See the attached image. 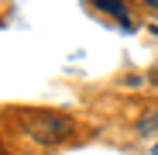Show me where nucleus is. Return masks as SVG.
Here are the masks:
<instances>
[{"mask_svg":"<svg viewBox=\"0 0 158 155\" xmlns=\"http://www.w3.org/2000/svg\"><path fill=\"white\" fill-rule=\"evenodd\" d=\"M28 135L35 141H41V145H62L72 135V121L65 114H45L41 110V114H35L28 121Z\"/></svg>","mask_w":158,"mask_h":155,"instance_id":"obj_1","label":"nucleus"},{"mask_svg":"<svg viewBox=\"0 0 158 155\" xmlns=\"http://www.w3.org/2000/svg\"><path fill=\"white\" fill-rule=\"evenodd\" d=\"M93 7H96L100 14H110V17H117L124 31H131V28H134V21H131V11H127V7L120 4V0H96Z\"/></svg>","mask_w":158,"mask_h":155,"instance_id":"obj_2","label":"nucleus"},{"mask_svg":"<svg viewBox=\"0 0 158 155\" xmlns=\"http://www.w3.org/2000/svg\"><path fill=\"white\" fill-rule=\"evenodd\" d=\"M138 131H141V135H155V131H158V107L148 110V117L138 121Z\"/></svg>","mask_w":158,"mask_h":155,"instance_id":"obj_3","label":"nucleus"},{"mask_svg":"<svg viewBox=\"0 0 158 155\" xmlns=\"http://www.w3.org/2000/svg\"><path fill=\"white\" fill-rule=\"evenodd\" d=\"M151 155H158V145H155V148H151Z\"/></svg>","mask_w":158,"mask_h":155,"instance_id":"obj_4","label":"nucleus"}]
</instances>
